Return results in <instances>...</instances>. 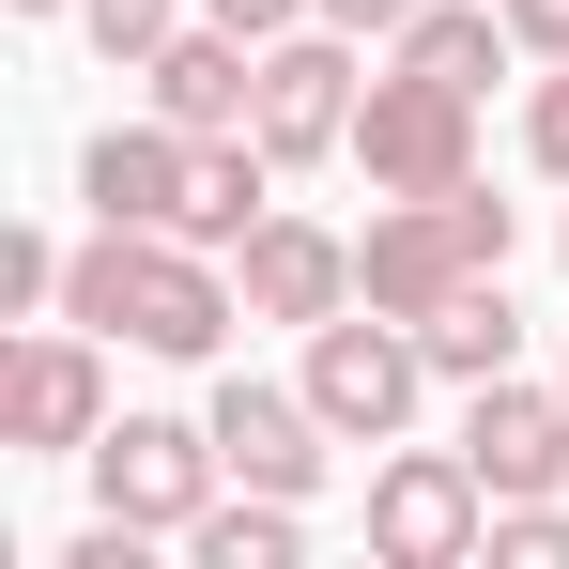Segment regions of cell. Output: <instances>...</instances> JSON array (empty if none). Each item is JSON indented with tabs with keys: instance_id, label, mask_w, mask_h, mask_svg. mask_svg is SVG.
<instances>
[{
	"instance_id": "23",
	"label": "cell",
	"mask_w": 569,
	"mask_h": 569,
	"mask_svg": "<svg viewBox=\"0 0 569 569\" xmlns=\"http://www.w3.org/2000/svg\"><path fill=\"white\" fill-rule=\"evenodd\" d=\"M323 31H355V47H400V31H416V0H323Z\"/></svg>"
},
{
	"instance_id": "13",
	"label": "cell",
	"mask_w": 569,
	"mask_h": 569,
	"mask_svg": "<svg viewBox=\"0 0 569 569\" xmlns=\"http://www.w3.org/2000/svg\"><path fill=\"white\" fill-rule=\"evenodd\" d=\"M186 186H200V139H186V123H154V108L78 139V200L123 216V231H186Z\"/></svg>"
},
{
	"instance_id": "7",
	"label": "cell",
	"mask_w": 569,
	"mask_h": 569,
	"mask_svg": "<svg viewBox=\"0 0 569 569\" xmlns=\"http://www.w3.org/2000/svg\"><path fill=\"white\" fill-rule=\"evenodd\" d=\"M370 555L385 569H462V555H492V492H477L462 447H385V462H370Z\"/></svg>"
},
{
	"instance_id": "19",
	"label": "cell",
	"mask_w": 569,
	"mask_h": 569,
	"mask_svg": "<svg viewBox=\"0 0 569 569\" xmlns=\"http://www.w3.org/2000/svg\"><path fill=\"white\" fill-rule=\"evenodd\" d=\"M492 569H569V492H508L492 508Z\"/></svg>"
},
{
	"instance_id": "2",
	"label": "cell",
	"mask_w": 569,
	"mask_h": 569,
	"mask_svg": "<svg viewBox=\"0 0 569 569\" xmlns=\"http://www.w3.org/2000/svg\"><path fill=\"white\" fill-rule=\"evenodd\" d=\"M508 247H523V216H508L492 186H431V200H385L370 231H355V278H370V308L431 323L447 292L508 278Z\"/></svg>"
},
{
	"instance_id": "9",
	"label": "cell",
	"mask_w": 569,
	"mask_h": 569,
	"mask_svg": "<svg viewBox=\"0 0 569 569\" xmlns=\"http://www.w3.org/2000/svg\"><path fill=\"white\" fill-rule=\"evenodd\" d=\"M200 416H216V462L247 477V492H292V508H308L323 462H339V431H323V400H308V385H247V370H231Z\"/></svg>"
},
{
	"instance_id": "5",
	"label": "cell",
	"mask_w": 569,
	"mask_h": 569,
	"mask_svg": "<svg viewBox=\"0 0 569 569\" xmlns=\"http://www.w3.org/2000/svg\"><path fill=\"white\" fill-rule=\"evenodd\" d=\"M355 170H370V200L477 186V93H462V78H416V62H385L370 93H355Z\"/></svg>"
},
{
	"instance_id": "17",
	"label": "cell",
	"mask_w": 569,
	"mask_h": 569,
	"mask_svg": "<svg viewBox=\"0 0 569 569\" xmlns=\"http://www.w3.org/2000/svg\"><path fill=\"white\" fill-rule=\"evenodd\" d=\"M186 555H200V569H292V555H308V508L231 477V492H216V508L186 523Z\"/></svg>"
},
{
	"instance_id": "27",
	"label": "cell",
	"mask_w": 569,
	"mask_h": 569,
	"mask_svg": "<svg viewBox=\"0 0 569 569\" xmlns=\"http://www.w3.org/2000/svg\"><path fill=\"white\" fill-rule=\"evenodd\" d=\"M555 385H569V355H555Z\"/></svg>"
},
{
	"instance_id": "11",
	"label": "cell",
	"mask_w": 569,
	"mask_h": 569,
	"mask_svg": "<svg viewBox=\"0 0 569 569\" xmlns=\"http://www.w3.org/2000/svg\"><path fill=\"white\" fill-rule=\"evenodd\" d=\"M462 462H477L492 508L508 492H569V385H523V370L462 385Z\"/></svg>"
},
{
	"instance_id": "20",
	"label": "cell",
	"mask_w": 569,
	"mask_h": 569,
	"mask_svg": "<svg viewBox=\"0 0 569 569\" xmlns=\"http://www.w3.org/2000/svg\"><path fill=\"white\" fill-rule=\"evenodd\" d=\"M62 278H78V247H62V231H16V247H0V308H16V323H47Z\"/></svg>"
},
{
	"instance_id": "15",
	"label": "cell",
	"mask_w": 569,
	"mask_h": 569,
	"mask_svg": "<svg viewBox=\"0 0 569 569\" xmlns=\"http://www.w3.org/2000/svg\"><path fill=\"white\" fill-rule=\"evenodd\" d=\"M262 216H278V154H262V139H200V186H186V247H216V262H231V247H247Z\"/></svg>"
},
{
	"instance_id": "24",
	"label": "cell",
	"mask_w": 569,
	"mask_h": 569,
	"mask_svg": "<svg viewBox=\"0 0 569 569\" xmlns=\"http://www.w3.org/2000/svg\"><path fill=\"white\" fill-rule=\"evenodd\" d=\"M508 31H523V62H569V0H508Z\"/></svg>"
},
{
	"instance_id": "8",
	"label": "cell",
	"mask_w": 569,
	"mask_h": 569,
	"mask_svg": "<svg viewBox=\"0 0 569 569\" xmlns=\"http://www.w3.org/2000/svg\"><path fill=\"white\" fill-rule=\"evenodd\" d=\"M355 93H370V62H355V31H278L262 47V108H247V139L278 154V170H323V154H355Z\"/></svg>"
},
{
	"instance_id": "18",
	"label": "cell",
	"mask_w": 569,
	"mask_h": 569,
	"mask_svg": "<svg viewBox=\"0 0 569 569\" xmlns=\"http://www.w3.org/2000/svg\"><path fill=\"white\" fill-rule=\"evenodd\" d=\"M186 16H200V0H78V31H93V62H123V78H139V62H154V47H170Z\"/></svg>"
},
{
	"instance_id": "22",
	"label": "cell",
	"mask_w": 569,
	"mask_h": 569,
	"mask_svg": "<svg viewBox=\"0 0 569 569\" xmlns=\"http://www.w3.org/2000/svg\"><path fill=\"white\" fill-rule=\"evenodd\" d=\"M200 16H216V31H247V47H278V31H308L323 0H200Z\"/></svg>"
},
{
	"instance_id": "12",
	"label": "cell",
	"mask_w": 569,
	"mask_h": 569,
	"mask_svg": "<svg viewBox=\"0 0 569 569\" xmlns=\"http://www.w3.org/2000/svg\"><path fill=\"white\" fill-rule=\"evenodd\" d=\"M139 108H154V123H186V139H247V108H262V47H247V31H216V16H186V31L139 62Z\"/></svg>"
},
{
	"instance_id": "1",
	"label": "cell",
	"mask_w": 569,
	"mask_h": 569,
	"mask_svg": "<svg viewBox=\"0 0 569 569\" xmlns=\"http://www.w3.org/2000/svg\"><path fill=\"white\" fill-rule=\"evenodd\" d=\"M62 323H93L123 355H154V370H200V355L247 323V278H231L216 247H186V231L93 216V231H78V278H62Z\"/></svg>"
},
{
	"instance_id": "25",
	"label": "cell",
	"mask_w": 569,
	"mask_h": 569,
	"mask_svg": "<svg viewBox=\"0 0 569 569\" xmlns=\"http://www.w3.org/2000/svg\"><path fill=\"white\" fill-rule=\"evenodd\" d=\"M16 16H78V0H16Z\"/></svg>"
},
{
	"instance_id": "26",
	"label": "cell",
	"mask_w": 569,
	"mask_h": 569,
	"mask_svg": "<svg viewBox=\"0 0 569 569\" xmlns=\"http://www.w3.org/2000/svg\"><path fill=\"white\" fill-rule=\"evenodd\" d=\"M555 262H569V216H555Z\"/></svg>"
},
{
	"instance_id": "6",
	"label": "cell",
	"mask_w": 569,
	"mask_h": 569,
	"mask_svg": "<svg viewBox=\"0 0 569 569\" xmlns=\"http://www.w3.org/2000/svg\"><path fill=\"white\" fill-rule=\"evenodd\" d=\"M216 492H231V462H216V416H108V431H93V508H108V523L186 539Z\"/></svg>"
},
{
	"instance_id": "21",
	"label": "cell",
	"mask_w": 569,
	"mask_h": 569,
	"mask_svg": "<svg viewBox=\"0 0 569 569\" xmlns=\"http://www.w3.org/2000/svg\"><path fill=\"white\" fill-rule=\"evenodd\" d=\"M523 154L569 186V62H539V108H523Z\"/></svg>"
},
{
	"instance_id": "14",
	"label": "cell",
	"mask_w": 569,
	"mask_h": 569,
	"mask_svg": "<svg viewBox=\"0 0 569 569\" xmlns=\"http://www.w3.org/2000/svg\"><path fill=\"white\" fill-rule=\"evenodd\" d=\"M508 47H523V31H508V0H416V31H400L385 62H416V78H462V93H492V78H508Z\"/></svg>"
},
{
	"instance_id": "10",
	"label": "cell",
	"mask_w": 569,
	"mask_h": 569,
	"mask_svg": "<svg viewBox=\"0 0 569 569\" xmlns=\"http://www.w3.org/2000/svg\"><path fill=\"white\" fill-rule=\"evenodd\" d=\"M231 278H247V323H339V308H370V278H355V231H323V216H262L247 247H231Z\"/></svg>"
},
{
	"instance_id": "3",
	"label": "cell",
	"mask_w": 569,
	"mask_h": 569,
	"mask_svg": "<svg viewBox=\"0 0 569 569\" xmlns=\"http://www.w3.org/2000/svg\"><path fill=\"white\" fill-rule=\"evenodd\" d=\"M108 355H123V339L62 323V308L16 323V355H0V447H16V462H93V431L123 416V400H108Z\"/></svg>"
},
{
	"instance_id": "4",
	"label": "cell",
	"mask_w": 569,
	"mask_h": 569,
	"mask_svg": "<svg viewBox=\"0 0 569 569\" xmlns=\"http://www.w3.org/2000/svg\"><path fill=\"white\" fill-rule=\"evenodd\" d=\"M308 400H323V431L339 447H400L416 431V400H431V339L400 323V308H339V323H308Z\"/></svg>"
},
{
	"instance_id": "16",
	"label": "cell",
	"mask_w": 569,
	"mask_h": 569,
	"mask_svg": "<svg viewBox=\"0 0 569 569\" xmlns=\"http://www.w3.org/2000/svg\"><path fill=\"white\" fill-rule=\"evenodd\" d=\"M416 339H431V385H492V370H523V308H508V278L447 292Z\"/></svg>"
}]
</instances>
